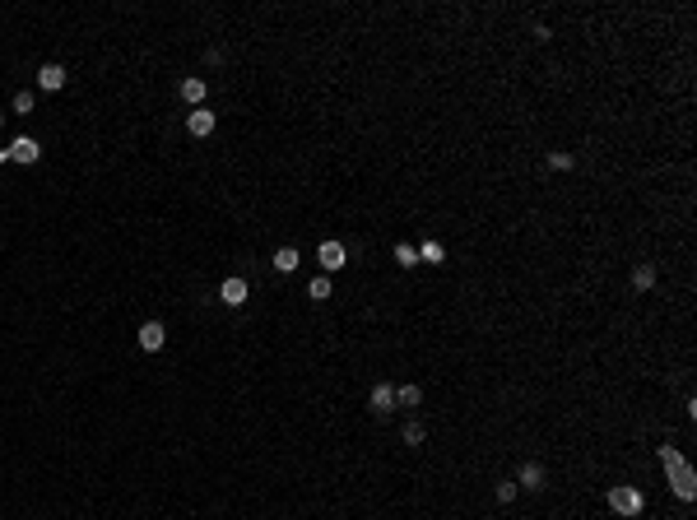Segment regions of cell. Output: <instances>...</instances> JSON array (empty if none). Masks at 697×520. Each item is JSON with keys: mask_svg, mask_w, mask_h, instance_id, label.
Masks as SVG:
<instances>
[{"mask_svg": "<svg viewBox=\"0 0 697 520\" xmlns=\"http://www.w3.org/2000/svg\"><path fill=\"white\" fill-rule=\"evenodd\" d=\"M660 465H665V474H669V483H674L679 497L693 502V497H697V474H693V465H688L674 446H660Z\"/></svg>", "mask_w": 697, "mask_h": 520, "instance_id": "1", "label": "cell"}, {"mask_svg": "<svg viewBox=\"0 0 697 520\" xmlns=\"http://www.w3.org/2000/svg\"><path fill=\"white\" fill-rule=\"evenodd\" d=\"M609 507L619 511V516H637V511H642V492H637V488H614V492H609Z\"/></svg>", "mask_w": 697, "mask_h": 520, "instance_id": "2", "label": "cell"}, {"mask_svg": "<svg viewBox=\"0 0 697 520\" xmlns=\"http://www.w3.org/2000/svg\"><path fill=\"white\" fill-rule=\"evenodd\" d=\"M163 339H167V330L158 321H144L140 325V349L144 353H158V349H163Z\"/></svg>", "mask_w": 697, "mask_h": 520, "instance_id": "3", "label": "cell"}, {"mask_svg": "<svg viewBox=\"0 0 697 520\" xmlns=\"http://www.w3.org/2000/svg\"><path fill=\"white\" fill-rule=\"evenodd\" d=\"M316 255H321V270H326V274H335V270H344V260H349L340 242H321V251H316Z\"/></svg>", "mask_w": 697, "mask_h": 520, "instance_id": "4", "label": "cell"}, {"mask_svg": "<svg viewBox=\"0 0 697 520\" xmlns=\"http://www.w3.org/2000/svg\"><path fill=\"white\" fill-rule=\"evenodd\" d=\"M214 126H219V116H214V111H205V107H196V111L186 116V131H191V135H200V140H205Z\"/></svg>", "mask_w": 697, "mask_h": 520, "instance_id": "5", "label": "cell"}, {"mask_svg": "<svg viewBox=\"0 0 697 520\" xmlns=\"http://www.w3.org/2000/svg\"><path fill=\"white\" fill-rule=\"evenodd\" d=\"M219 298H223V307H242L246 302V279H223Z\"/></svg>", "mask_w": 697, "mask_h": 520, "instance_id": "6", "label": "cell"}, {"mask_svg": "<svg viewBox=\"0 0 697 520\" xmlns=\"http://www.w3.org/2000/svg\"><path fill=\"white\" fill-rule=\"evenodd\" d=\"M37 154H42V149H37V140H28V135H19V140L10 144V158H14V163H37Z\"/></svg>", "mask_w": 697, "mask_h": 520, "instance_id": "7", "label": "cell"}, {"mask_svg": "<svg viewBox=\"0 0 697 520\" xmlns=\"http://www.w3.org/2000/svg\"><path fill=\"white\" fill-rule=\"evenodd\" d=\"M37 89H47V93L66 89V70H61V66H42V70H37Z\"/></svg>", "mask_w": 697, "mask_h": 520, "instance_id": "8", "label": "cell"}, {"mask_svg": "<svg viewBox=\"0 0 697 520\" xmlns=\"http://www.w3.org/2000/svg\"><path fill=\"white\" fill-rule=\"evenodd\" d=\"M181 102H191V107H196V102H205V79H181Z\"/></svg>", "mask_w": 697, "mask_h": 520, "instance_id": "9", "label": "cell"}, {"mask_svg": "<svg viewBox=\"0 0 697 520\" xmlns=\"http://www.w3.org/2000/svg\"><path fill=\"white\" fill-rule=\"evenodd\" d=\"M275 270L279 274H293V270H298V251H293V246H279L275 251Z\"/></svg>", "mask_w": 697, "mask_h": 520, "instance_id": "10", "label": "cell"}, {"mask_svg": "<svg viewBox=\"0 0 697 520\" xmlns=\"http://www.w3.org/2000/svg\"><path fill=\"white\" fill-rule=\"evenodd\" d=\"M391 404H395V386H376L372 390V409L376 413H391Z\"/></svg>", "mask_w": 697, "mask_h": 520, "instance_id": "11", "label": "cell"}, {"mask_svg": "<svg viewBox=\"0 0 697 520\" xmlns=\"http://www.w3.org/2000/svg\"><path fill=\"white\" fill-rule=\"evenodd\" d=\"M520 488H544V465H525L520 469Z\"/></svg>", "mask_w": 697, "mask_h": 520, "instance_id": "12", "label": "cell"}, {"mask_svg": "<svg viewBox=\"0 0 697 520\" xmlns=\"http://www.w3.org/2000/svg\"><path fill=\"white\" fill-rule=\"evenodd\" d=\"M395 260H400V265H405V270H410V265H419V246L400 242V246H395Z\"/></svg>", "mask_w": 697, "mask_h": 520, "instance_id": "13", "label": "cell"}, {"mask_svg": "<svg viewBox=\"0 0 697 520\" xmlns=\"http://www.w3.org/2000/svg\"><path fill=\"white\" fill-rule=\"evenodd\" d=\"M307 293H311L316 302H321V298H330V279H326V274H316V279L307 284Z\"/></svg>", "mask_w": 697, "mask_h": 520, "instance_id": "14", "label": "cell"}, {"mask_svg": "<svg viewBox=\"0 0 697 520\" xmlns=\"http://www.w3.org/2000/svg\"><path fill=\"white\" fill-rule=\"evenodd\" d=\"M395 399L405 404V409H410V404H419V399H423V390H419V386H400V390H395Z\"/></svg>", "mask_w": 697, "mask_h": 520, "instance_id": "15", "label": "cell"}, {"mask_svg": "<svg viewBox=\"0 0 697 520\" xmlns=\"http://www.w3.org/2000/svg\"><path fill=\"white\" fill-rule=\"evenodd\" d=\"M632 284H637V288H651L655 284V270L651 265H637V270H632Z\"/></svg>", "mask_w": 697, "mask_h": 520, "instance_id": "16", "label": "cell"}, {"mask_svg": "<svg viewBox=\"0 0 697 520\" xmlns=\"http://www.w3.org/2000/svg\"><path fill=\"white\" fill-rule=\"evenodd\" d=\"M14 111H19V116H28V111H33V93H28V89L14 93Z\"/></svg>", "mask_w": 697, "mask_h": 520, "instance_id": "17", "label": "cell"}, {"mask_svg": "<svg viewBox=\"0 0 697 520\" xmlns=\"http://www.w3.org/2000/svg\"><path fill=\"white\" fill-rule=\"evenodd\" d=\"M419 260H432V265H437V260H442V246H437V242H423L419 246Z\"/></svg>", "mask_w": 697, "mask_h": 520, "instance_id": "18", "label": "cell"}, {"mask_svg": "<svg viewBox=\"0 0 697 520\" xmlns=\"http://www.w3.org/2000/svg\"><path fill=\"white\" fill-rule=\"evenodd\" d=\"M549 167H558V172H567V167H572V154H549Z\"/></svg>", "mask_w": 697, "mask_h": 520, "instance_id": "19", "label": "cell"}, {"mask_svg": "<svg viewBox=\"0 0 697 520\" xmlns=\"http://www.w3.org/2000/svg\"><path fill=\"white\" fill-rule=\"evenodd\" d=\"M405 442H410V446L423 442V428H419V423H410V428H405Z\"/></svg>", "mask_w": 697, "mask_h": 520, "instance_id": "20", "label": "cell"}, {"mask_svg": "<svg viewBox=\"0 0 697 520\" xmlns=\"http://www.w3.org/2000/svg\"><path fill=\"white\" fill-rule=\"evenodd\" d=\"M516 497V483H498V502H511Z\"/></svg>", "mask_w": 697, "mask_h": 520, "instance_id": "21", "label": "cell"}]
</instances>
